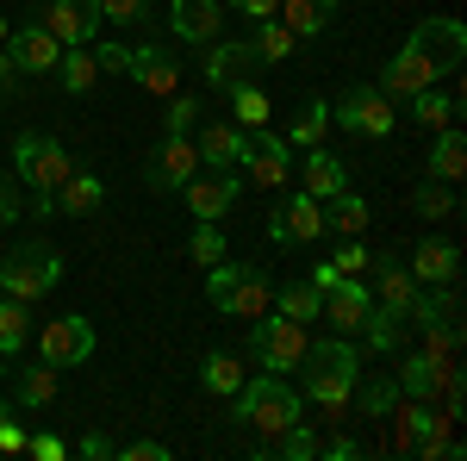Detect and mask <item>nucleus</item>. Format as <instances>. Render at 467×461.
Segmentation results:
<instances>
[{"label": "nucleus", "instance_id": "obj_52", "mask_svg": "<svg viewBox=\"0 0 467 461\" xmlns=\"http://www.w3.org/2000/svg\"><path fill=\"white\" fill-rule=\"evenodd\" d=\"M318 456H330V461H356V456H361V443H356V436H330V443H318Z\"/></svg>", "mask_w": 467, "mask_h": 461}, {"label": "nucleus", "instance_id": "obj_15", "mask_svg": "<svg viewBox=\"0 0 467 461\" xmlns=\"http://www.w3.org/2000/svg\"><path fill=\"white\" fill-rule=\"evenodd\" d=\"M237 194H244V175L237 169H200V175L181 187V200H187L193 218H224L237 206Z\"/></svg>", "mask_w": 467, "mask_h": 461}, {"label": "nucleus", "instance_id": "obj_13", "mask_svg": "<svg viewBox=\"0 0 467 461\" xmlns=\"http://www.w3.org/2000/svg\"><path fill=\"white\" fill-rule=\"evenodd\" d=\"M37 26L69 50V44H94L107 19H100V0H44V19Z\"/></svg>", "mask_w": 467, "mask_h": 461}, {"label": "nucleus", "instance_id": "obj_1", "mask_svg": "<svg viewBox=\"0 0 467 461\" xmlns=\"http://www.w3.org/2000/svg\"><path fill=\"white\" fill-rule=\"evenodd\" d=\"M462 57H467V26H462V19H424L418 32L405 37V50L380 69L374 88H380L387 100H411L418 88L449 81V75L462 69Z\"/></svg>", "mask_w": 467, "mask_h": 461}, {"label": "nucleus", "instance_id": "obj_51", "mask_svg": "<svg viewBox=\"0 0 467 461\" xmlns=\"http://www.w3.org/2000/svg\"><path fill=\"white\" fill-rule=\"evenodd\" d=\"M19 449H26V430H19V418L6 412V418H0V456H19Z\"/></svg>", "mask_w": 467, "mask_h": 461}, {"label": "nucleus", "instance_id": "obj_2", "mask_svg": "<svg viewBox=\"0 0 467 461\" xmlns=\"http://www.w3.org/2000/svg\"><path fill=\"white\" fill-rule=\"evenodd\" d=\"M361 381V350L356 343H343V337H324V343H306V361H299V387L312 405L324 412H343L349 405V393Z\"/></svg>", "mask_w": 467, "mask_h": 461}, {"label": "nucleus", "instance_id": "obj_33", "mask_svg": "<svg viewBox=\"0 0 467 461\" xmlns=\"http://www.w3.org/2000/svg\"><path fill=\"white\" fill-rule=\"evenodd\" d=\"M349 399H361V412H368V418H393V405L405 399V393H399L393 374H368V381H356Z\"/></svg>", "mask_w": 467, "mask_h": 461}, {"label": "nucleus", "instance_id": "obj_22", "mask_svg": "<svg viewBox=\"0 0 467 461\" xmlns=\"http://www.w3.org/2000/svg\"><path fill=\"white\" fill-rule=\"evenodd\" d=\"M193 143H200V169H237L250 131H244V125H231V119H218V125H206Z\"/></svg>", "mask_w": 467, "mask_h": 461}, {"label": "nucleus", "instance_id": "obj_6", "mask_svg": "<svg viewBox=\"0 0 467 461\" xmlns=\"http://www.w3.org/2000/svg\"><path fill=\"white\" fill-rule=\"evenodd\" d=\"M57 281H63V256L50 244H19L0 262V293H6V299H26V306H32V299H44Z\"/></svg>", "mask_w": 467, "mask_h": 461}, {"label": "nucleus", "instance_id": "obj_20", "mask_svg": "<svg viewBox=\"0 0 467 461\" xmlns=\"http://www.w3.org/2000/svg\"><path fill=\"white\" fill-rule=\"evenodd\" d=\"M343 187H349V162H343L337 150L312 143V150H306V169H299V194H312V200L324 206V200H337Z\"/></svg>", "mask_w": 467, "mask_h": 461}, {"label": "nucleus", "instance_id": "obj_10", "mask_svg": "<svg viewBox=\"0 0 467 461\" xmlns=\"http://www.w3.org/2000/svg\"><path fill=\"white\" fill-rule=\"evenodd\" d=\"M255 69H262V57L250 50V37H213L206 57H200V75H206L213 94H231L237 81H255Z\"/></svg>", "mask_w": 467, "mask_h": 461}, {"label": "nucleus", "instance_id": "obj_42", "mask_svg": "<svg viewBox=\"0 0 467 461\" xmlns=\"http://www.w3.org/2000/svg\"><path fill=\"white\" fill-rule=\"evenodd\" d=\"M411 206H418V218H462V200H455L442 181H424V187L411 194Z\"/></svg>", "mask_w": 467, "mask_h": 461}, {"label": "nucleus", "instance_id": "obj_7", "mask_svg": "<svg viewBox=\"0 0 467 461\" xmlns=\"http://www.w3.org/2000/svg\"><path fill=\"white\" fill-rule=\"evenodd\" d=\"M306 324L299 319H275V312H262V319H250V361L255 368H268V374H287V368H299L306 361Z\"/></svg>", "mask_w": 467, "mask_h": 461}, {"label": "nucleus", "instance_id": "obj_38", "mask_svg": "<svg viewBox=\"0 0 467 461\" xmlns=\"http://www.w3.org/2000/svg\"><path fill=\"white\" fill-rule=\"evenodd\" d=\"M324 131H330V107H324V100H306L299 119H293V131H287V143L312 150V143H324Z\"/></svg>", "mask_w": 467, "mask_h": 461}, {"label": "nucleus", "instance_id": "obj_9", "mask_svg": "<svg viewBox=\"0 0 467 461\" xmlns=\"http://www.w3.org/2000/svg\"><path fill=\"white\" fill-rule=\"evenodd\" d=\"M94 355V324L81 319V312H63V319H50L37 330V361H50L57 374L63 368H81Z\"/></svg>", "mask_w": 467, "mask_h": 461}, {"label": "nucleus", "instance_id": "obj_24", "mask_svg": "<svg viewBox=\"0 0 467 461\" xmlns=\"http://www.w3.org/2000/svg\"><path fill=\"white\" fill-rule=\"evenodd\" d=\"M50 200H57L69 218H88V213H100V206H107V181L88 175V169H69V175H63V187H57Z\"/></svg>", "mask_w": 467, "mask_h": 461}, {"label": "nucleus", "instance_id": "obj_23", "mask_svg": "<svg viewBox=\"0 0 467 461\" xmlns=\"http://www.w3.org/2000/svg\"><path fill=\"white\" fill-rule=\"evenodd\" d=\"M405 268H411V281H418V287L455 281V275H462V249L442 244V237H424V244L411 249V262H405Z\"/></svg>", "mask_w": 467, "mask_h": 461}, {"label": "nucleus", "instance_id": "obj_54", "mask_svg": "<svg viewBox=\"0 0 467 461\" xmlns=\"http://www.w3.org/2000/svg\"><path fill=\"white\" fill-rule=\"evenodd\" d=\"M81 456H88V461H107V456H112V443L100 436V430H88V436H81Z\"/></svg>", "mask_w": 467, "mask_h": 461}, {"label": "nucleus", "instance_id": "obj_11", "mask_svg": "<svg viewBox=\"0 0 467 461\" xmlns=\"http://www.w3.org/2000/svg\"><path fill=\"white\" fill-rule=\"evenodd\" d=\"M193 175H200V143H193V131H169V138L156 143V156H150V187L156 194H181Z\"/></svg>", "mask_w": 467, "mask_h": 461}, {"label": "nucleus", "instance_id": "obj_48", "mask_svg": "<svg viewBox=\"0 0 467 461\" xmlns=\"http://www.w3.org/2000/svg\"><path fill=\"white\" fill-rule=\"evenodd\" d=\"M94 63H100V75H131V44H100Z\"/></svg>", "mask_w": 467, "mask_h": 461}, {"label": "nucleus", "instance_id": "obj_5", "mask_svg": "<svg viewBox=\"0 0 467 461\" xmlns=\"http://www.w3.org/2000/svg\"><path fill=\"white\" fill-rule=\"evenodd\" d=\"M13 169H19V181H32V218H50L57 213V187H63V175H69V150L50 138V131H19L13 138Z\"/></svg>", "mask_w": 467, "mask_h": 461}, {"label": "nucleus", "instance_id": "obj_41", "mask_svg": "<svg viewBox=\"0 0 467 461\" xmlns=\"http://www.w3.org/2000/svg\"><path fill=\"white\" fill-rule=\"evenodd\" d=\"M50 399H57V368H50V361L26 368V374H19V405L37 412V405H50Z\"/></svg>", "mask_w": 467, "mask_h": 461}, {"label": "nucleus", "instance_id": "obj_25", "mask_svg": "<svg viewBox=\"0 0 467 461\" xmlns=\"http://www.w3.org/2000/svg\"><path fill=\"white\" fill-rule=\"evenodd\" d=\"M411 119H418L424 131H442V125H455V119H462V94H455V88H442V81H431V88H418V94H411Z\"/></svg>", "mask_w": 467, "mask_h": 461}, {"label": "nucleus", "instance_id": "obj_28", "mask_svg": "<svg viewBox=\"0 0 467 461\" xmlns=\"http://www.w3.org/2000/svg\"><path fill=\"white\" fill-rule=\"evenodd\" d=\"M250 374H244V361L231 350H213L206 361H200V387L206 393H218V399H237V387H244Z\"/></svg>", "mask_w": 467, "mask_h": 461}, {"label": "nucleus", "instance_id": "obj_27", "mask_svg": "<svg viewBox=\"0 0 467 461\" xmlns=\"http://www.w3.org/2000/svg\"><path fill=\"white\" fill-rule=\"evenodd\" d=\"M442 368H449V361H436V355H405V361H399V393H405V399H436V387H442Z\"/></svg>", "mask_w": 467, "mask_h": 461}, {"label": "nucleus", "instance_id": "obj_12", "mask_svg": "<svg viewBox=\"0 0 467 461\" xmlns=\"http://www.w3.org/2000/svg\"><path fill=\"white\" fill-rule=\"evenodd\" d=\"M368 312H374V287L361 281V275H337V281L324 287V312H318V319H330V330H337V337L361 330V324H368Z\"/></svg>", "mask_w": 467, "mask_h": 461}, {"label": "nucleus", "instance_id": "obj_53", "mask_svg": "<svg viewBox=\"0 0 467 461\" xmlns=\"http://www.w3.org/2000/svg\"><path fill=\"white\" fill-rule=\"evenodd\" d=\"M224 6H237V13H250V19H268V13H281V0H224Z\"/></svg>", "mask_w": 467, "mask_h": 461}, {"label": "nucleus", "instance_id": "obj_8", "mask_svg": "<svg viewBox=\"0 0 467 461\" xmlns=\"http://www.w3.org/2000/svg\"><path fill=\"white\" fill-rule=\"evenodd\" d=\"M330 125H343V131H356V138H393V100L374 88V81H356V88H343L337 94V107H330Z\"/></svg>", "mask_w": 467, "mask_h": 461}, {"label": "nucleus", "instance_id": "obj_30", "mask_svg": "<svg viewBox=\"0 0 467 461\" xmlns=\"http://www.w3.org/2000/svg\"><path fill=\"white\" fill-rule=\"evenodd\" d=\"M250 50L262 57V63H287L293 50H299V37L287 32V19H275V13H268V19H255V32H250Z\"/></svg>", "mask_w": 467, "mask_h": 461}, {"label": "nucleus", "instance_id": "obj_35", "mask_svg": "<svg viewBox=\"0 0 467 461\" xmlns=\"http://www.w3.org/2000/svg\"><path fill=\"white\" fill-rule=\"evenodd\" d=\"M275 306H281V319H299V324H312L324 312V293L312 281H293V287H275Z\"/></svg>", "mask_w": 467, "mask_h": 461}, {"label": "nucleus", "instance_id": "obj_57", "mask_svg": "<svg viewBox=\"0 0 467 461\" xmlns=\"http://www.w3.org/2000/svg\"><path fill=\"white\" fill-rule=\"evenodd\" d=\"M0 381H6V361H0Z\"/></svg>", "mask_w": 467, "mask_h": 461}, {"label": "nucleus", "instance_id": "obj_49", "mask_svg": "<svg viewBox=\"0 0 467 461\" xmlns=\"http://www.w3.org/2000/svg\"><path fill=\"white\" fill-rule=\"evenodd\" d=\"M26 449H32L37 461H63V456H69V443H63L57 430H37V436H26Z\"/></svg>", "mask_w": 467, "mask_h": 461}, {"label": "nucleus", "instance_id": "obj_14", "mask_svg": "<svg viewBox=\"0 0 467 461\" xmlns=\"http://www.w3.org/2000/svg\"><path fill=\"white\" fill-rule=\"evenodd\" d=\"M237 169H250L244 181H255V187H281V181L293 175V143L275 138L268 125H255L250 143H244V162H237Z\"/></svg>", "mask_w": 467, "mask_h": 461}, {"label": "nucleus", "instance_id": "obj_4", "mask_svg": "<svg viewBox=\"0 0 467 461\" xmlns=\"http://www.w3.org/2000/svg\"><path fill=\"white\" fill-rule=\"evenodd\" d=\"M231 405H237V418H244L255 436H268V443H275L287 424H299V418H306V399L287 387V374H268V368H262V374H250V381L237 387V399H231Z\"/></svg>", "mask_w": 467, "mask_h": 461}, {"label": "nucleus", "instance_id": "obj_40", "mask_svg": "<svg viewBox=\"0 0 467 461\" xmlns=\"http://www.w3.org/2000/svg\"><path fill=\"white\" fill-rule=\"evenodd\" d=\"M187 256H193L200 268H213V262H224V256H231V249H224V231H218V218H200V225H193Z\"/></svg>", "mask_w": 467, "mask_h": 461}, {"label": "nucleus", "instance_id": "obj_21", "mask_svg": "<svg viewBox=\"0 0 467 461\" xmlns=\"http://www.w3.org/2000/svg\"><path fill=\"white\" fill-rule=\"evenodd\" d=\"M368 268H374V281H380V312H393V319H405L411 312V299H418V281H411V268L399 262V256H368Z\"/></svg>", "mask_w": 467, "mask_h": 461}, {"label": "nucleus", "instance_id": "obj_47", "mask_svg": "<svg viewBox=\"0 0 467 461\" xmlns=\"http://www.w3.org/2000/svg\"><path fill=\"white\" fill-rule=\"evenodd\" d=\"M13 218H26V194H19V181L0 169V225H13Z\"/></svg>", "mask_w": 467, "mask_h": 461}, {"label": "nucleus", "instance_id": "obj_36", "mask_svg": "<svg viewBox=\"0 0 467 461\" xmlns=\"http://www.w3.org/2000/svg\"><path fill=\"white\" fill-rule=\"evenodd\" d=\"M224 100H231V119H237L244 131L268 125V94H262V81H237V88H231Z\"/></svg>", "mask_w": 467, "mask_h": 461}, {"label": "nucleus", "instance_id": "obj_31", "mask_svg": "<svg viewBox=\"0 0 467 461\" xmlns=\"http://www.w3.org/2000/svg\"><path fill=\"white\" fill-rule=\"evenodd\" d=\"M281 19H287L293 37H318L337 19V0H281Z\"/></svg>", "mask_w": 467, "mask_h": 461}, {"label": "nucleus", "instance_id": "obj_34", "mask_svg": "<svg viewBox=\"0 0 467 461\" xmlns=\"http://www.w3.org/2000/svg\"><path fill=\"white\" fill-rule=\"evenodd\" d=\"M32 343V312H26V299H6L0 293V355H19Z\"/></svg>", "mask_w": 467, "mask_h": 461}, {"label": "nucleus", "instance_id": "obj_58", "mask_svg": "<svg viewBox=\"0 0 467 461\" xmlns=\"http://www.w3.org/2000/svg\"><path fill=\"white\" fill-rule=\"evenodd\" d=\"M0 418H6V405H0Z\"/></svg>", "mask_w": 467, "mask_h": 461}, {"label": "nucleus", "instance_id": "obj_44", "mask_svg": "<svg viewBox=\"0 0 467 461\" xmlns=\"http://www.w3.org/2000/svg\"><path fill=\"white\" fill-rule=\"evenodd\" d=\"M100 19L107 26H150L156 19V0H100Z\"/></svg>", "mask_w": 467, "mask_h": 461}, {"label": "nucleus", "instance_id": "obj_46", "mask_svg": "<svg viewBox=\"0 0 467 461\" xmlns=\"http://www.w3.org/2000/svg\"><path fill=\"white\" fill-rule=\"evenodd\" d=\"M112 456H119V461H169V443H156V436H138V443H119Z\"/></svg>", "mask_w": 467, "mask_h": 461}, {"label": "nucleus", "instance_id": "obj_16", "mask_svg": "<svg viewBox=\"0 0 467 461\" xmlns=\"http://www.w3.org/2000/svg\"><path fill=\"white\" fill-rule=\"evenodd\" d=\"M162 26H169V32H175L181 44L206 50L213 37H224V0H175Z\"/></svg>", "mask_w": 467, "mask_h": 461}, {"label": "nucleus", "instance_id": "obj_26", "mask_svg": "<svg viewBox=\"0 0 467 461\" xmlns=\"http://www.w3.org/2000/svg\"><path fill=\"white\" fill-rule=\"evenodd\" d=\"M431 175L436 181H462L467 175V138H462V125L431 131Z\"/></svg>", "mask_w": 467, "mask_h": 461}, {"label": "nucleus", "instance_id": "obj_56", "mask_svg": "<svg viewBox=\"0 0 467 461\" xmlns=\"http://www.w3.org/2000/svg\"><path fill=\"white\" fill-rule=\"evenodd\" d=\"M6 32H13V26H6V19H0V44H6Z\"/></svg>", "mask_w": 467, "mask_h": 461}, {"label": "nucleus", "instance_id": "obj_50", "mask_svg": "<svg viewBox=\"0 0 467 461\" xmlns=\"http://www.w3.org/2000/svg\"><path fill=\"white\" fill-rule=\"evenodd\" d=\"M330 268H337V275H368V249H361L356 237H349V244L330 256Z\"/></svg>", "mask_w": 467, "mask_h": 461}, {"label": "nucleus", "instance_id": "obj_37", "mask_svg": "<svg viewBox=\"0 0 467 461\" xmlns=\"http://www.w3.org/2000/svg\"><path fill=\"white\" fill-rule=\"evenodd\" d=\"M418 330H424V355H436V361H455L462 355V324L455 319H424Z\"/></svg>", "mask_w": 467, "mask_h": 461}, {"label": "nucleus", "instance_id": "obj_39", "mask_svg": "<svg viewBox=\"0 0 467 461\" xmlns=\"http://www.w3.org/2000/svg\"><path fill=\"white\" fill-rule=\"evenodd\" d=\"M262 456L312 461V456H318V436H312V430H306V418H299V424H287V430H281V436H275V443H262Z\"/></svg>", "mask_w": 467, "mask_h": 461}, {"label": "nucleus", "instance_id": "obj_43", "mask_svg": "<svg viewBox=\"0 0 467 461\" xmlns=\"http://www.w3.org/2000/svg\"><path fill=\"white\" fill-rule=\"evenodd\" d=\"M361 337H368V350H374V355H393L399 350V319L374 306V312H368V324H361Z\"/></svg>", "mask_w": 467, "mask_h": 461}, {"label": "nucleus", "instance_id": "obj_3", "mask_svg": "<svg viewBox=\"0 0 467 461\" xmlns=\"http://www.w3.org/2000/svg\"><path fill=\"white\" fill-rule=\"evenodd\" d=\"M206 299H213L218 319H262V312H275V275L224 256L206 268Z\"/></svg>", "mask_w": 467, "mask_h": 461}, {"label": "nucleus", "instance_id": "obj_55", "mask_svg": "<svg viewBox=\"0 0 467 461\" xmlns=\"http://www.w3.org/2000/svg\"><path fill=\"white\" fill-rule=\"evenodd\" d=\"M13 88H19V69H13V63H6V50H0V107L13 100Z\"/></svg>", "mask_w": 467, "mask_h": 461}, {"label": "nucleus", "instance_id": "obj_29", "mask_svg": "<svg viewBox=\"0 0 467 461\" xmlns=\"http://www.w3.org/2000/svg\"><path fill=\"white\" fill-rule=\"evenodd\" d=\"M57 75H63V88H69L75 100L100 88V63H94V50H88V44H69V50L57 57Z\"/></svg>", "mask_w": 467, "mask_h": 461}, {"label": "nucleus", "instance_id": "obj_17", "mask_svg": "<svg viewBox=\"0 0 467 461\" xmlns=\"http://www.w3.org/2000/svg\"><path fill=\"white\" fill-rule=\"evenodd\" d=\"M324 237V206L312 194H293L281 213H268V244H318Z\"/></svg>", "mask_w": 467, "mask_h": 461}, {"label": "nucleus", "instance_id": "obj_18", "mask_svg": "<svg viewBox=\"0 0 467 461\" xmlns=\"http://www.w3.org/2000/svg\"><path fill=\"white\" fill-rule=\"evenodd\" d=\"M0 50H6V63H13L19 75H50V69H57V57H63V44L44 32V26H19V32H6Z\"/></svg>", "mask_w": 467, "mask_h": 461}, {"label": "nucleus", "instance_id": "obj_45", "mask_svg": "<svg viewBox=\"0 0 467 461\" xmlns=\"http://www.w3.org/2000/svg\"><path fill=\"white\" fill-rule=\"evenodd\" d=\"M193 125H200V94H169L162 131H193Z\"/></svg>", "mask_w": 467, "mask_h": 461}, {"label": "nucleus", "instance_id": "obj_32", "mask_svg": "<svg viewBox=\"0 0 467 461\" xmlns=\"http://www.w3.org/2000/svg\"><path fill=\"white\" fill-rule=\"evenodd\" d=\"M368 200H361V194H349V187H343V194H337V200H324V231H343V237H361V231H368Z\"/></svg>", "mask_w": 467, "mask_h": 461}, {"label": "nucleus", "instance_id": "obj_19", "mask_svg": "<svg viewBox=\"0 0 467 461\" xmlns=\"http://www.w3.org/2000/svg\"><path fill=\"white\" fill-rule=\"evenodd\" d=\"M131 81L169 100V94H181V57L169 44H138V50H131Z\"/></svg>", "mask_w": 467, "mask_h": 461}]
</instances>
